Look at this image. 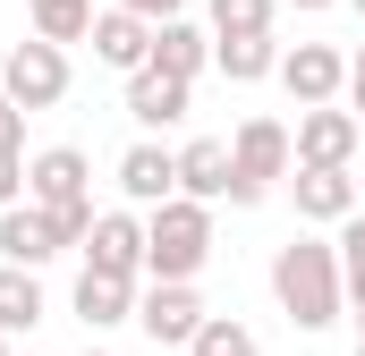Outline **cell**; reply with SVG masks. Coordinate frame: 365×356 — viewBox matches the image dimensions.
Wrapping results in <instances>:
<instances>
[{
    "instance_id": "obj_8",
    "label": "cell",
    "mask_w": 365,
    "mask_h": 356,
    "mask_svg": "<svg viewBox=\"0 0 365 356\" xmlns=\"http://www.w3.org/2000/svg\"><path fill=\"white\" fill-rule=\"evenodd\" d=\"M357 136H365V119H357V110H331V102H306V110H297V127H289L297 162H331V170H349Z\"/></svg>"
},
{
    "instance_id": "obj_1",
    "label": "cell",
    "mask_w": 365,
    "mask_h": 356,
    "mask_svg": "<svg viewBox=\"0 0 365 356\" xmlns=\"http://www.w3.org/2000/svg\"><path fill=\"white\" fill-rule=\"evenodd\" d=\"M272 297L297 331H331L340 305H349V280H340V246L331 238H289L272 255Z\"/></svg>"
},
{
    "instance_id": "obj_26",
    "label": "cell",
    "mask_w": 365,
    "mask_h": 356,
    "mask_svg": "<svg viewBox=\"0 0 365 356\" xmlns=\"http://www.w3.org/2000/svg\"><path fill=\"white\" fill-rule=\"evenodd\" d=\"M349 110L365 119V43H357V60H349Z\"/></svg>"
},
{
    "instance_id": "obj_3",
    "label": "cell",
    "mask_w": 365,
    "mask_h": 356,
    "mask_svg": "<svg viewBox=\"0 0 365 356\" xmlns=\"http://www.w3.org/2000/svg\"><path fill=\"white\" fill-rule=\"evenodd\" d=\"M297 170V145H289V127L280 119H238V136H230V204L247 212V204H264L280 178Z\"/></svg>"
},
{
    "instance_id": "obj_13",
    "label": "cell",
    "mask_w": 365,
    "mask_h": 356,
    "mask_svg": "<svg viewBox=\"0 0 365 356\" xmlns=\"http://www.w3.org/2000/svg\"><path fill=\"white\" fill-rule=\"evenodd\" d=\"M187 77H170V68H153V60H145V68H136V77H128V119H136V127H179L187 119Z\"/></svg>"
},
{
    "instance_id": "obj_28",
    "label": "cell",
    "mask_w": 365,
    "mask_h": 356,
    "mask_svg": "<svg viewBox=\"0 0 365 356\" xmlns=\"http://www.w3.org/2000/svg\"><path fill=\"white\" fill-rule=\"evenodd\" d=\"M280 9H306V17H314V9H331V0H280Z\"/></svg>"
},
{
    "instance_id": "obj_15",
    "label": "cell",
    "mask_w": 365,
    "mask_h": 356,
    "mask_svg": "<svg viewBox=\"0 0 365 356\" xmlns=\"http://www.w3.org/2000/svg\"><path fill=\"white\" fill-rule=\"evenodd\" d=\"M68 305H77V323H86V331H110V323H136V280H119V271H77V297H68Z\"/></svg>"
},
{
    "instance_id": "obj_32",
    "label": "cell",
    "mask_w": 365,
    "mask_h": 356,
    "mask_svg": "<svg viewBox=\"0 0 365 356\" xmlns=\"http://www.w3.org/2000/svg\"><path fill=\"white\" fill-rule=\"evenodd\" d=\"M86 356H110V348H86Z\"/></svg>"
},
{
    "instance_id": "obj_9",
    "label": "cell",
    "mask_w": 365,
    "mask_h": 356,
    "mask_svg": "<svg viewBox=\"0 0 365 356\" xmlns=\"http://www.w3.org/2000/svg\"><path fill=\"white\" fill-rule=\"evenodd\" d=\"M272 77L289 85V102L306 110V102H340V93H349V60H340L331 43H297V51H280Z\"/></svg>"
},
{
    "instance_id": "obj_31",
    "label": "cell",
    "mask_w": 365,
    "mask_h": 356,
    "mask_svg": "<svg viewBox=\"0 0 365 356\" xmlns=\"http://www.w3.org/2000/svg\"><path fill=\"white\" fill-rule=\"evenodd\" d=\"M349 9H357V17H365V0H349Z\"/></svg>"
},
{
    "instance_id": "obj_27",
    "label": "cell",
    "mask_w": 365,
    "mask_h": 356,
    "mask_svg": "<svg viewBox=\"0 0 365 356\" xmlns=\"http://www.w3.org/2000/svg\"><path fill=\"white\" fill-rule=\"evenodd\" d=\"M119 9H136V17H153V26H162V17H179L187 0H119Z\"/></svg>"
},
{
    "instance_id": "obj_33",
    "label": "cell",
    "mask_w": 365,
    "mask_h": 356,
    "mask_svg": "<svg viewBox=\"0 0 365 356\" xmlns=\"http://www.w3.org/2000/svg\"><path fill=\"white\" fill-rule=\"evenodd\" d=\"M357 356H365V340H357Z\"/></svg>"
},
{
    "instance_id": "obj_30",
    "label": "cell",
    "mask_w": 365,
    "mask_h": 356,
    "mask_svg": "<svg viewBox=\"0 0 365 356\" xmlns=\"http://www.w3.org/2000/svg\"><path fill=\"white\" fill-rule=\"evenodd\" d=\"M0 356H9V331H0Z\"/></svg>"
},
{
    "instance_id": "obj_14",
    "label": "cell",
    "mask_w": 365,
    "mask_h": 356,
    "mask_svg": "<svg viewBox=\"0 0 365 356\" xmlns=\"http://www.w3.org/2000/svg\"><path fill=\"white\" fill-rule=\"evenodd\" d=\"M119 195L145 204V212L170 204V195H179V153H162V145H128V153H119Z\"/></svg>"
},
{
    "instance_id": "obj_24",
    "label": "cell",
    "mask_w": 365,
    "mask_h": 356,
    "mask_svg": "<svg viewBox=\"0 0 365 356\" xmlns=\"http://www.w3.org/2000/svg\"><path fill=\"white\" fill-rule=\"evenodd\" d=\"M26 119H34V110H17V102L0 93V153H26Z\"/></svg>"
},
{
    "instance_id": "obj_18",
    "label": "cell",
    "mask_w": 365,
    "mask_h": 356,
    "mask_svg": "<svg viewBox=\"0 0 365 356\" xmlns=\"http://www.w3.org/2000/svg\"><path fill=\"white\" fill-rule=\"evenodd\" d=\"M212 68H221L230 85H255V77L280 68V43L272 34H212Z\"/></svg>"
},
{
    "instance_id": "obj_2",
    "label": "cell",
    "mask_w": 365,
    "mask_h": 356,
    "mask_svg": "<svg viewBox=\"0 0 365 356\" xmlns=\"http://www.w3.org/2000/svg\"><path fill=\"white\" fill-rule=\"evenodd\" d=\"M212 263V204L170 195L145 212V280H195Z\"/></svg>"
},
{
    "instance_id": "obj_4",
    "label": "cell",
    "mask_w": 365,
    "mask_h": 356,
    "mask_svg": "<svg viewBox=\"0 0 365 356\" xmlns=\"http://www.w3.org/2000/svg\"><path fill=\"white\" fill-rule=\"evenodd\" d=\"M26 195L51 204V212L68 221V238L93 229V162L77 153V145H43V153L26 162Z\"/></svg>"
},
{
    "instance_id": "obj_22",
    "label": "cell",
    "mask_w": 365,
    "mask_h": 356,
    "mask_svg": "<svg viewBox=\"0 0 365 356\" xmlns=\"http://www.w3.org/2000/svg\"><path fill=\"white\" fill-rule=\"evenodd\" d=\"M187 356H264V348H255V331H247V323H230V314H204V331L187 340Z\"/></svg>"
},
{
    "instance_id": "obj_10",
    "label": "cell",
    "mask_w": 365,
    "mask_h": 356,
    "mask_svg": "<svg viewBox=\"0 0 365 356\" xmlns=\"http://www.w3.org/2000/svg\"><path fill=\"white\" fill-rule=\"evenodd\" d=\"M93 60H102V68H119V77H136V68H145V60H153V17H136V9H119V0H110V9H93Z\"/></svg>"
},
{
    "instance_id": "obj_23",
    "label": "cell",
    "mask_w": 365,
    "mask_h": 356,
    "mask_svg": "<svg viewBox=\"0 0 365 356\" xmlns=\"http://www.w3.org/2000/svg\"><path fill=\"white\" fill-rule=\"evenodd\" d=\"M340 280H349V305H365V204L340 221Z\"/></svg>"
},
{
    "instance_id": "obj_16",
    "label": "cell",
    "mask_w": 365,
    "mask_h": 356,
    "mask_svg": "<svg viewBox=\"0 0 365 356\" xmlns=\"http://www.w3.org/2000/svg\"><path fill=\"white\" fill-rule=\"evenodd\" d=\"M153 68H170V77H204L212 68V26H187V17H162L153 26Z\"/></svg>"
},
{
    "instance_id": "obj_20",
    "label": "cell",
    "mask_w": 365,
    "mask_h": 356,
    "mask_svg": "<svg viewBox=\"0 0 365 356\" xmlns=\"http://www.w3.org/2000/svg\"><path fill=\"white\" fill-rule=\"evenodd\" d=\"M26 17H34L43 43H86L93 34V0H26Z\"/></svg>"
},
{
    "instance_id": "obj_25",
    "label": "cell",
    "mask_w": 365,
    "mask_h": 356,
    "mask_svg": "<svg viewBox=\"0 0 365 356\" xmlns=\"http://www.w3.org/2000/svg\"><path fill=\"white\" fill-rule=\"evenodd\" d=\"M26 195V153H0V212Z\"/></svg>"
},
{
    "instance_id": "obj_17",
    "label": "cell",
    "mask_w": 365,
    "mask_h": 356,
    "mask_svg": "<svg viewBox=\"0 0 365 356\" xmlns=\"http://www.w3.org/2000/svg\"><path fill=\"white\" fill-rule=\"evenodd\" d=\"M179 195H195V204H230V145H221V136L179 145Z\"/></svg>"
},
{
    "instance_id": "obj_6",
    "label": "cell",
    "mask_w": 365,
    "mask_h": 356,
    "mask_svg": "<svg viewBox=\"0 0 365 356\" xmlns=\"http://www.w3.org/2000/svg\"><path fill=\"white\" fill-rule=\"evenodd\" d=\"M77 238H68V221L51 212V204H34V195H17L9 212H0V263H26V271H43L51 255H68Z\"/></svg>"
},
{
    "instance_id": "obj_11",
    "label": "cell",
    "mask_w": 365,
    "mask_h": 356,
    "mask_svg": "<svg viewBox=\"0 0 365 356\" xmlns=\"http://www.w3.org/2000/svg\"><path fill=\"white\" fill-rule=\"evenodd\" d=\"M93 271H119V280H145V221L136 212H93V229L77 238Z\"/></svg>"
},
{
    "instance_id": "obj_12",
    "label": "cell",
    "mask_w": 365,
    "mask_h": 356,
    "mask_svg": "<svg viewBox=\"0 0 365 356\" xmlns=\"http://www.w3.org/2000/svg\"><path fill=\"white\" fill-rule=\"evenodd\" d=\"M289 195H297V221H349L357 212V178L331 170V162H297Z\"/></svg>"
},
{
    "instance_id": "obj_29",
    "label": "cell",
    "mask_w": 365,
    "mask_h": 356,
    "mask_svg": "<svg viewBox=\"0 0 365 356\" xmlns=\"http://www.w3.org/2000/svg\"><path fill=\"white\" fill-rule=\"evenodd\" d=\"M357 340H365V305H357Z\"/></svg>"
},
{
    "instance_id": "obj_21",
    "label": "cell",
    "mask_w": 365,
    "mask_h": 356,
    "mask_svg": "<svg viewBox=\"0 0 365 356\" xmlns=\"http://www.w3.org/2000/svg\"><path fill=\"white\" fill-rule=\"evenodd\" d=\"M272 9L280 0H204V26L212 34H272Z\"/></svg>"
},
{
    "instance_id": "obj_7",
    "label": "cell",
    "mask_w": 365,
    "mask_h": 356,
    "mask_svg": "<svg viewBox=\"0 0 365 356\" xmlns=\"http://www.w3.org/2000/svg\"><path fill=\"white\" fill-rule=\"evenodd\" d=\"M136 331H145L153 348H187V340L204 331L195 280H145V288H136Z\"/></svg>"
},
{
    "instance_id": "obj_19",
    "label": "cell",
    "mask_w": 365,
    "mask_h": 356,
    "mask_svg": "<svg viewBox=\"0 0 365 356\" xmlns=\"http://www.w3.org/2000/svg\"><path fill=\"white\" fill-rule=\"evenodd\" d=\"M34 323H43V271L0 263V331L17 340V331H34Z\"/></svg>"
},
{
    "instance_id": "obj_5",
    "label": "cell",
    "mask_w": 365,
    "mask_h": 356,
    "mask_svg": "<svg viewBox=\"0 0 365 356\" xmlns=\"http://www.w3.org/2000/svg\"><path fill=\"white\" fill-rule=\"evenodd\" d=\"M0 93L17 102V110H60L68 102V43H9V60H0Z\"/></svg>"
}]
</instances>
